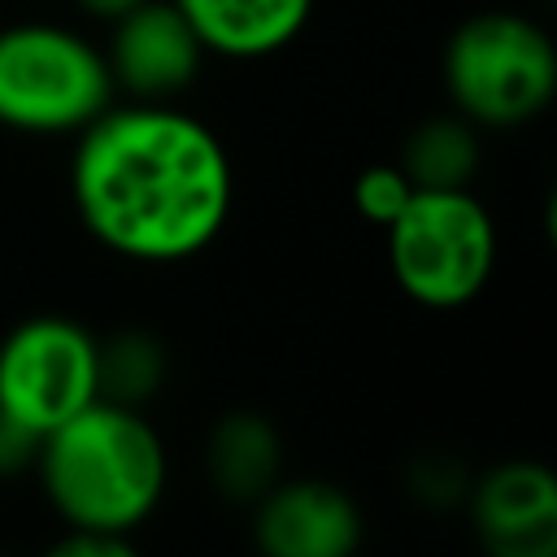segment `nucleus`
I'll return each mask as SVG.
<instances>
[{"instance_id": "12", "label": "nucleus", "mask_w": 557, "mask_h": 557, "mask_svg": "<svg viewBox=\"0 0 557 557\" xmlns=\"http://www.w3.org/2000/svg\"><path fill=\"white\" fill-rule=\"evenodd\" d=\"M396 165L413 187H470L479 170V126L461 113H435L409 131Z\"/></svg>"}, {"instance_id": "9", "label": "nucleus", "mask_w": 557, "mask_h": 557, "mask_svg": "<svg viewBox=\"0 0 557 557\" xmlns=\"http://www.w3.org/2000/svg\"><path fill=\"white\" fill-rule=\"evenodd\" d=\"M252 540L261 557H352L361 548V509L326 479L274 483L257 500Z\"/></svg>"}, {"instance_id": "2", "label": "nucleus", "mask_w": 557, "mask_h": 557, "mask_svg": "<svg viewBox=\"0 0 557 557\" xmlns=\"http://www.w3.org/2000/svg\"><path fill=\"white\" fill-rule=\"evenodd\" d=\"M52 509L74 531L131 535L165 492V448L135 405L96 396L39 440L35 453Z\"/></svg>"}, {"instance_id": "4", "label": "nucleus", "mask_w": 557, "mask_h": 557, "mask_svg": "<svg viewBox=\"0 0 557 557\" xmlns=\"http://www.w3.org/2000/svg\"><path fill=\"white\" fill-rule=\"evenodd\" d=\"M113 104L104 52L57 22L0 30V126L22 135H78Z\"/></svg>"}, {"instance_id": "14", "label": "nucleus", "mask_w": 557, "mask_h": 557, "mask_svg": "<svg viewBox=\"0 0 557 557\" xmlns=\"http://www.w3.org/2000/svg\"><path fill=\"white\" fill-rule=\"evenodd\" d=\"M409 196H413V183L405 178L400 165H366L352 183V205L374 226H392L396 213L409 205Z\"/></svg>"}, {"instance_id": "3", "label": "nucleus", "mask_w": 557, "mask_h": 557, "mask_svg": "<svg viewBox=\"0 0 557 557\" xmlns=\"http://www.w3.org/2000/svg\"><path fill=\"white\" fill-rule=\"evenodd\" d=\"M453 113L509 131L540 117L557 91V48L548 30L513 9H483L457 22L440 57Z\"/></svg>"}, {"instance_id": "8", "label": "nucleus", "mask_w": 557, "mask_h": 557, "mask_svg": "<svg viewBox=\"0 0 557 557\" xmlns=\"http://www.w3.org/2000/svg\"><path fill=\"white\" fill-rule=\"evenodd\" d=\"M487 557H557V479L540 461H500L470 487Z\"/></svg>"}, {"instance_id": "17", "label": "nucleus", "mask_w": 557, "mask_h": 557, "mask_svg": "<svg viewBox=\"0 0 557 557\" xmlns=\"http://www.w3.org/2000/svg\"><path fill=\"white\" fill-rule=\"evenodd\" d=\"M87 17H100V22H117L122 13H131L139 0H74Z\"/></svg>"}, {"instance_id": "5", "label": "nucleus", "mask_w": 557, "mask_h": 557, "mask_svg": "<svg viewBox=\"0 0 557 557\" xmlns=\"http://www.w3.org/2000/svg\"><path fill=\"white\" fill-rule=\"evenodd\" d=\"M387 231V265L400 292L426 309L474 300L496 265V222L470 187H413Z\"/></svg>"}, {"instance_id": "16", "label": "nucleus", "mask_w": 557, "mask_h": 557, "mask_svg": "<svg viewBox=\"0 0 557 557\" xmlns=\"http://www.w3.org/2000/svg\"><path fill=\"white\" fill-rule=\"evenodd\" d=\"M39 453V435L30 426H22L17 418L0 413V474H17L35 461Z\"/></svg>"}, {"instance_id": "15", "label": "nucleus", "mask_w": 557, "mask_h": 557, "mask_svg": "<svg viewBox=\"0 0 557 557\" xmlns=\"http://www.w3.org/2000/svg\"><path fill=\"white\" fill-rule=\"evenodd\" d=\"M44 557H139L131 548L126 535H113V531H74L65 540H57Z\"/></svg>"}, {"instance_id": "7", "label": "nucleus", "mask_w": 557, "mask_h": 557, "mask_svg": "<svg viewBox=\"0 0 557 557\" xmlns=\"http://www.w3.org/2000/svg\"><path fill=\"white\" fill-rule=\"evenodd\" d=\"M200 61L205 44L174 0H139L131 13L109 22L104 65L113 91H126L131 100L170 104L196 83Z\"/></svg>"}, {"instance_id": "13", "label": "nucleus", "mask_w": 557, "mask_h": 557, "mask_svg": "<svg viewBox=\"0 0 557 557\" xmlns=\"http://www.w3.org/2000/svg\"><path fill=\"white\" fill-rule=\"evenodd\" d=\"M96 374L104 400L139 405L165 379V348L148 331H117L104 344L96 339Z\"/></svg>"}, {"instance_id": "10", "label": "nucleus", "mask_w": 557, "mask_h": 557, "mask_svg": "<svg viewBox=\"0 0 557 557\" xmlns=\"http://www.w3.org/2000/svg\"><path fill=\"white\" fill-rule=\"evenodd\" d=\"M174 4L200 35L205 52L235 61H252L287 48L313 13V0H174Z\"/></svg>"}, {"instance_id": "6", "label": "nucleus", "mask_w": 557, "mask_h": 557, "mask_svg": "<svg viewBox=\"0 0 557 557\" xmlns=\"http://www.w3.org/2000/svg\"><path fill=\"white\" fill-rule=\"evenodd\" d=\"M96 396V339L78 322L35 313L0 339V413L17 418L39 440Z\"/></svg>"}, {"instance_id": "1", "label": "nucleus", "mask_w": 557, "mask_h": 557, "mask_svg": "<svg viewBox=\"0 0 557 557\" xmlns=\"http://www.w3.org/2000/svg\"><path fill=\"white\" fill-rule=\"evenodd\" d=\"M70 196L96 244L165 265L218 239L235 178L222 139L200 117L131 100L78 131Z\"/></svg>"}, {"instance_id": "11", "label": "nucleus", "mask_w": 557, "mask_h": 557, "mask_svg": "<svg viewBox=\"0 0 557 557\" xmlns=\"http://www.w3.org/2000/svg\"><path fill=\"white\" fill-rule=\"evenodd\" d=\"M205 470L218 496L235 505H257L283 474V440L265 413L235 409L222 413L205 444Z\"/></svg>"}, {"instance_id": "18", "label": "nucleus", "mask_w": 557, "mask_h": 557, "mask_svg": "<svg viewBox=\"0 0 557 557\" xmlns=\"http://www.w3.org/2000/svg\"><path fill=\"white\" fill-rule=\"evenodd\" d=\"M0 557H9V553H0Z\"/></svg>"}]
</instances>
